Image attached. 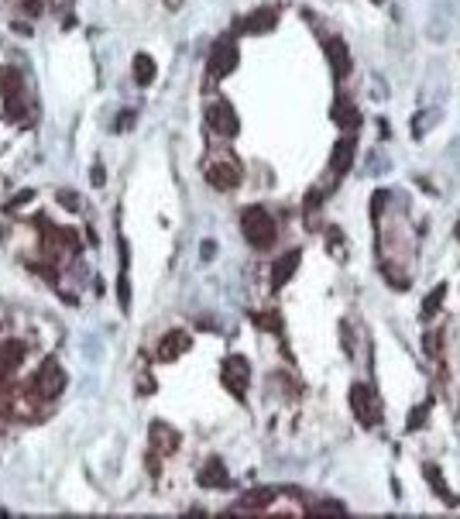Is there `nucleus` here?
Segmentation results:
<instances>
[{
	"instance_id": "obj_9",
	"label": "nucleus",
	"mask_w": 460,
	"mask_h": 519,
	"mask_svg": "<svg viewBox=\"0 0 460 519\" xmlns=\"http://www.w3.org/2000/svg\"><path fill=\"white\" fill-rule=\"evenodd\" d=\"M206 183L213 186V190H237L241 186V169L234 165V162H217V165H210L206 169Z\"/></svg>"
},
{
	"instance_id": "obj_21",
	"label": "nucleus",
	"mask_w": 460,
	"mask_h": 519,
	"mask_svg": "<svg viewBox=\"0 0 460 519\" xmlns=\"http://www.w3.org/2000/svg\"><path fill=\"white\" fill-rule=\"evenodd\" d=\"M0 93H7V97H17L21 93V76L14 73V69H0Z\"/></svg>"
},
{
	"instance_id": "obj_7",
	"label": "nucleus",
	"mask_w": 460,
	"mask_h": 519,
	"mask_svg": "<svg viewBox=\"0 0 460 519\" xmlns=\"http://www.w3.org/2000/svg\"><path fill=\"white\" fill-rule=\"evenodd\" d=\"M354 155H358V138L344 134V138L333 145V152H330V172H333V179H344V176L351 172Z\"/></svg>"
},
{
	"instance_id": "obj_3",
	"label": "nucleus",
	"mask_w": 460,
	"mask_h": 519,
	"mask_svg": "<svg viewBox=\"0 0 460 519\" xmlns=\"http://www.w3.org/2000/svg\"><path fill=\"white\" fill-rule=\"evenodd\" d=\"M351 410H354V416H358L365 426H378V423H381V403H378V396L371 392L365 382L351 385Z\"/></svg>"
},
{
	"instance_id": "obj_24",
	"label": "nucleus",
	"mask_w": 460,
	"mask_h": 519,
	"mask_svg": "<svg viewBox=\"0 0 460 519\" xmlns=\"http://www.w3.org/2000/svg\"><path fill=\"white\" fill-rule=\"evenodd\" d=\"M426 413H430V403H423V406H416L412 413H409V423H405V430L412 433V430H419L423 423H426Z\"/></svg>"
},
{
	"instance_id": "obj_29",
	"label": "nucleus",
	"mask_w": 460,
	"mask_h": 519,
	"mask_svg": "<svg viewBox=\"0 0 460 519\" xmlns=\"http://www.w3.org/2000/svg\"><path fill=\"white\" fill-rule=\"evenodd\" d=\"M90 183H93V186H103V183H107V176H103V169H100V165H93V169H90Z\"/></svg>"
},
{
	"instance_id": "obj_23",
	"label": "nucleus",
	"mask_w": 460,
	"mask_h": 519,
	"mask_svg": "<svg viewBox=\"0 0 460 519\" xmlns=\"http://www.w3.org/2000/svg\"><path fill=\"white\" fill-rule=\"evenodd\" d=\"M440 347H443V334H440V330L423 334V351H426L430 358H440Z\"/></svg>"
},
{
	"instance_id": "obj_12",
	"label": "nucleus",
	"mask_w": 460,
	"mask_h": 519,
	"mask_svg": "<svg viewBox=\"0 0 460 519\" xmlns=\"http://www.w3.org/2000/svg\"><path fill=\"white\" fill-rule=\"evenodd\" d=\"M299 262H302V251H299V248H292V251H285L275 265H272V286H275V289H282V286L295 275Z\"/></svg>"
},
{
	"instance_id": "obj_32",
	"label": "nucleus",
	"mask_w": 460,
	"mask_h": 519,
	"mask_svg": "<svg viewBox=\"0 0 460 519\" xmlns=\"http://www.w3.org/2000/svg\"><path fill=\"white\" fill-rule=\"evenodd\" d=\"M28 200H31V193H28V190H24V193H17V197H14V200H10V207H21V203H28Z\"/></svg>"
},
{
	"instance_id": "obj_27",
	"label": "nucleus",
	"mask_w": 460,
	"mask_h": 519,
	"mask_svg": "<svg viewBox=\"0 0 460 519\" xmlns=\"http://www.w3.org/2000/svg\"><path fill=\"white\" fill-rule=\"evenodd\" d=\"M59 203L66 210H80V200H76V193H59Z\"/></svg>"
},
{
	"instance_id": "obj_6",
	"label": "nucleus",
	"mask_w": 460,
	"mask_h": 519,
	"mask_svg": "<svg viewBox=\"0 0 460 519\" xmlns=\"http://www.w3.org/2000/svg\"><path fill=\"white\" fill-rule=\"evenodd\" d=\"M206 124L217 131V134H223V138H234L237 131H241V120H237V110L227 104V100H220V104H213L206 110Z\"/></svg>"
},
{
	"instance_id": "obj_1",
	"label": "nucleus",
	"mask_w": 460,
	"mask_h": 519,
	"mask_svg": "<svg viewBox=\"0 0 460 519\" xmlns=\"http://www.w3.org/2000/svg\"><path fill=\"white\" fill-rule=\"evenodd\" d=\"M241 234L248 237V244L251 248H272L278 241V224L272 220V213L265 207H258V203H251V207L241 210Z\"/></svg>"
},
{
	"instance_id": "obj_33",
	"label": "nucleus",
	"mask_w": 460,
	"mask_h": 519,
	"mask_svg": "<svg viewBox=\"0 0 460 519\" xmlns=\"http://www.w3.org/2000/svg\"><path fill=\"white\" fill-rule=\"evenodd\" d=\"M213 251H217V244H213V241H206V244H203V258H213Z\"/></svg>"
},
{
	"instance_id": "obj_19",
	"label": "nucleus",
	"mask_w": 460,
	"mask_h": 519,
	"mask_svg": "<svg viewBox=\"0 0 460 519\" xmlns=\"http://www.w3.org/2000/svg\"><path fill=\"white\" fill-rule=\"evenodd\" d=\"M24 358V344L14 337V340H3L0 344V372H14Z\"/></svg>"
},
{
	"instance_id": "obj_10",
	"label": "nucleus",
	"mask_w": 460,
	"mask_h": 519,
	"mask_svg": "<svg viewBox=\"0 0 460 519\" xmlns=\"http://www.w3.org/2000/svg\"><path fill=\"white\" fill-rule=\"evenodd\" d=\"M333 124L340 127V131H358L361 124H365V117H361V110L351 104V100H344V97H337L333 100Z\"/></svg>"
},
{
	"instance_id": "obj_2",
	"label": "nucleus",
	"mask_w": 460,
	"mask_h": 519,
	"mask_svg": "<svg viewBox=\"0 0 460 519\" xmlns=\"http://www.w3.org/2000/svg\"><path fill=\"white\" fill-rule=\"evenodd\" d=\"M234 66H237V45L230 42V35H223V38H217L213 48H210L206 73H210L213 80H223V76L234 73Z\"/></svg>"
},
{
	"instance_id": "obj_34",
	"label": "nucleus",
	"mask_w": 460,
	"mask_h": 519,
	"mask_svg": "<svg viewBox=\"0 0 460 519\" xmlns=\"http://www.w3.org/2000/svg\"><path fill=\"white\" fill-rule=\"evenodd\" d=\"M457 241H460V224H457Z\"/></svg>"
},
{
	"instance_id": "obj_28",
	"label": "nucleus",
	"mask_w": 460,
	"mask_h": 519,
	"mask_svg": "<svg viewBox=\"0 0 460 519\" xmlns=\"http://www.w3.org/2000/svg\"><path fill=\"white\" fill-rule=\"evenodd\" d=\"M385 197H388V193H374V200H371V217H374V220H378V213L385 207Z\"/></svg>"
},
{
	"instance_id": "obj_8",
	"label": "nucleus",
	"mask_w": 460,
	"mask_h": 519,
	"mask_svg": "<svg viewBox=\"0 0 460 519\" xmlns=\"http://www.w3.org/2000/svg\"><path fill=\"white\" fill-rule=\"evenodd\" d=\"M275 24H278L275 7H258V10H251L237 28H241V35H265V31H275Z\"/></svg>"
},
{
	"instance_id": "obj_25",
	"label": "nucleus",
	"mask_w": 460,
	"mask_h": 519,
	"mask_svg": "<svg viewBox=\"0 0 460 519\" xmlns=\"http://www.w3.org/2000/svg\"><path fill=\"white\" fill-rule=\"evenodd\" d=\"M117 296H120V310H131V282H127V275L117 279Z\"/></svg>"
},
{
	"instance_id": "obj_15",
	"label": "nucleus",
	"mask_w": 460,
	"mask_h": 519,
	"mask_svg": "<svg viewBox=\"0 0 460 519\" xmlns=\"http://www.w3.org/2000/svg\"><path fill=\"white\" fill-rule=\"evenodd\" d=\"M199 485H203V489H227V471H223V461H220V457H210V461L199 468Z\"/></svg>"
},
{
	"instance_id": "obj_20",
	"label": "nucleus",
	"mask_w": 460,
	"mask_h": 519,
	"mask_svg": "<svg viewBox=\"0 0 460 519\" xmlns=\"http://www.w3.org/2000/svg\"><path fill=\"white\" fill-rule=\"evenodd\" d=\"M443 300H447V282H440V286H436V289H433V293L423 300V310H419V316H423V320H433V316L440 313V307H443Z\"/></svg>"
},
{
	"instance_id": "obj_5",
	"label": "nucleus",
	"mask_w": 460,
	"mask_h": 519,
	"mask_svg": "<svg viewBox=\"0 0 460 519\" xmlns=\"http://www.w3.org/2000/svg\"><path fill=\"white\" fill-rule=\"evenodd\" d=\"M35 396L38 399H55L62 389H66V372L59 368V361H45L42 368H38V375H35Z\"/></svg>"
},
{
	"instance_id": "obj_11",
	"label": "nucleus",
	"mask_w": 460,
	"mask_h": 519,
	"mask_svg": "<svg viewBox=\"0 0 460 519\" xmlns=\"http://www.w3.org/2000/svg\"><path fill=\"white\" fill-rule=\"evenodd\" d=\"M326 59H330V69H333V76L337 80H344L347 73H351V52H347V45L340 42V38H326Z\"/></svg>"
},
{
	"instance_id": "obj_31",
	"label": "nucleus",
	"mask_w": 460,
	"mask_h": 519,
	"mask_svg": "<svg viewBox=\"0 0 460 519\" xmlns=\"http://www.w3.org/2000/svg\"><path fill=\"white\" fill-rule=\"evenodd\" d=\"M131 124H134V113L127 110V117H117V124H113V127L120 131V127H131Z\"/></svg>"
},
{
	"instance_id": "obj_18",
	"label": "nucleus",
	"mask_w": 460,
	"mask_h": 519,
	"mask_svg": "<svg viewBox=\"0 0 460 519\" xmlns=\"http://www.w3.org/2000/svg\"><path fill=\"white\" fill-rule=\"evenodd\" d=\"M272 499H275V489H255V492H248L237 506H234V513H251V509H265V506H272Z\"/></svg>"
},
{
	"instance_id": "obj_26",
	"label": "nucleus",
	"mask_w": 460,
	"mask_h": 519,
	"mask_svg": "<svg viewBox=\"0 0 460 519\" xmlns=\"http://www.w3.org/2000/svg\"><path fill=\"white\" fill-rule=\"evenodd\" d=\"M344 509H347V506L337 502V499H333V502H313V506H309V513H344Z\"/></svg>"
},
{
	"instance_id": "obj_4",
	"label": "nucleus",
	"mask_w": 460,
	"mask_h": 519,
	"mask_svg": "<svg viewBox=\"0 0 460 519\" xmlns=\"http://www.w3.org/2000/svg\"><path fill=\"white\" fill-rule=\"evenodd\" d=\"M223 385L234 392V399H248V385H251V365L244 361V358H227L223 361Z\"/></svg>"
},
{
	"instance_id": "obj_14",
	"label": "nucleus",
	"mask_w": 460,
	"mask_h": 519,
	"mask_svg": "<svg viewBox=\"0 0 460 519\" xmlns=\"http://www.w3.org/2000/svg\"><path fill=\"white\" fill-rule=\"evenodd\" d=\"M148 433H151V450L155 454H172L179 447V433L172 426H165V423H151Z\"/></svg>"
},
{
	"instance_id": "obj_17",
	"label": "nucleus",
	"mask_w": 460,
	"mask_h": 519,
	"mask_svg": "<svg viewBox=\"0 0 460 519\" xmlns=\"http://www.w3.org/2000/svg\"><path fill=\"white\" fill-rule=\"evenodd\" d=\"M423 478L430 482V489H433V492H436V495H440L443 502H450V506L457 502V495H454V492L447 489V482H443V471H440L436 464H423Z\"/></svg>"
},
{
	"instance_id": "obj_13",
	"label": "nucleus",
	"mask_w": 460,
	"mask_h": 519,
	"mask_svg": "<svg viewBox=\"0 0 460 519\" xmlns=\"http://www.w3.org/2000/svg\"><path fill=\"white\" fill-rule=\"evenodd\" d=\"M192 347V340H189V334L183 330H172V334H165V340L158 344V361H176L179 354H185Z\"/></svg>"
},
{
	"instance_id": "obj_16",
	"label": "nucleus",
	"mask_w": 460,
	"mask_h": 519,
	"mask_svg": "<svg viewBox=\"0 0 460 519\" xmlns=\"http://www.w3.org/2000/svg\"><path fill=\"white\" fill-rule=\"evenodd\" d=\"M134 83L138 86H151L155 83V76H158V66H155V59L148 55V52H141V55H134Z\"/></svg>"
},
{
	"instance_id": "obj_22",
	"label": "nucleus",
	"mask_w": 460,
	"mask_h": 519,
	"mask_svg": "<svg viewBox=\"0 0 460 519\" xmlns=\"http://www.w3.org/2000/svg\"><path fill=\"white\" fill-rule=\"evenodd\" d=\"M255 327H265L268 334H282V316L278 313H251Z\"/></svg>"
},
{
	"instance_id": "obj_30",
	"label": "nucleus",
	"mask_w": 460,
	"mask_h": 519,
	"mask_svg": "<svg viewBox=\"0 0 460 519\" xmlns=\"http://www.w3.org/2000/svg\"><path fill=\"white\" fill-rule=\"evenodd\" d=\"M21 3H24V14H31V17L42 14V3H38V0H21Z\"/></svg>"
}]
</instances>
